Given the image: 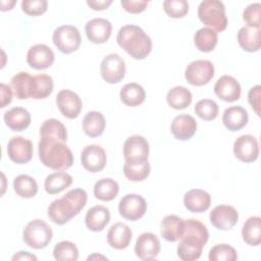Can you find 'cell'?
Returning <instances> with one entry per match:
<instances>
[{"label": "cell", "instance_id": "6da1fadb", "mask_svg": "<svg viewBox=\"0 0 261 261\" xmlns=\"http://www.w3.org/2000/svg\"><path fill=\"white\" fill-rule=\"evenodd\" d=\"M41 139L38 153L41 162L53 170H66L72 166L74 158L67 147V130L58 119H46L40 127Z\"/></svg>", "mask_w": 261, "mask_h": 261}, {"label": "cell", "instance_id": "7a4b0ae2", "mask_svg": "<svg viewBox=\"0 0 261 261\" xmlns=\"http://www.w3.org/2000/svg\"><path fill=\"white\" fill-rule=\"evenodd\" d=\"M207 227L197 219L185 220V232L177 246V256L182 261L198 260L208 242Z\"/></svg>", "mask_w": 261, "mask_h": 261}, {"label": "cell", "instance_id": "3957f363", "mask_svg": "<svg viewBox=\"0 0 261 261\" xmlns=\"http://www.w3.org/2000/svg\"><path fill=\"white\" fill-rule=\"evenodd\" d=\"M88 194L83 189L68 191L62 198L51 202L47 214L50 220L58 225H63L75 217L86 206Z\"/></svg>", "mask_w": 261, "mask_h": 261}, {"label": "cell", "instance_id": "277c9868", "mask_svg": "<svg viewBox=\"0 0 261 261\" xmlns=\"http://www.w3.org/2000/svg\"><path fill=\"white\" fill-rule=\"evenodd\" d=\"M117 44L130 57L145 59L152 51V41L145 31L136 24H126L119 29L116 36Z\"/></svg>", "mask_w": 261, "mask_h": 261}, {"label": "cell", "instance_id": "5b68a950", "mask_svg": "<svg viewBox=\"0 0 261 261\" xmlns=\"http://www.w3.org/2000/svg\"><path fill=\"white\" fill-rule=\"evenodd\" d=\"M198 17L205 25L215 32H222L227 27L225 7L218 0H204L198 6Z\"/></svg>", "mask_w": 261, "mask_h": 261}, {"label": "cell", "instance_id": "8992f818", "mask_svg": "<svg viewBox=\"0 0 261 261\" xmlns=\"http://www.w3.org/2000/svg\"><path fill=\"white\" fill-rule=\"evenodd\" d=\"M53 231L49 224L42 219L30 221L22 231L23 242L31 248L40 250L46 248L52 241Z\"/></svg>", "mask_w": 261, "mask_h": 261}, {"label": "cell", "instance_id": "52a82bcc", "mask_svg": "<svg viewBox=\"0 0 261 261\" xmlns=\"http://www.w3.org/2000/svg\"><path fill=\"white\" fill-rule=\"evenodd\" d=\"M52 41L60 52L64 54H70L80 48L82 37L77 28L64 24L55 29L52 35Z\"/></svg>", "mask_w": 261, "mask_h": 261}, {"label": "cell", "instance_id": "ba28073f", "mask_svg": "<svg viewBox=\"0 0 261 261\" xmlns=\"http://www.w3.org/2000/svg\"><path fill=\"white\" fill-rule=\"evenodd\" d=\"M214 65L211 61L199 59L192 61L185 70V77L192 86L207 85L214 76Z\"/></svg>", "mask_w": 261, "mask_h": 261}, {"label": "cell", "instance_id": "9c48e42d", "mask_svg": "<svg viewBox=\"0 0 261 261\" xmlns=\"http://www.w3.org/2000/svg\"><path fill=\"white\" fill-rule=\"evenodd\" d=\"M125 70L126 67L123 58L116 53L106 55L100 64L101 76L108 84L121 82L125 75Z\"/></svg>", "mask_w": 261, "mask_h": 261}, {"label": "cell", "instance_id": "30bf717a", "mask_svg": "<svg viewBox=\"0 0 261 261\" xmlns=\"http://www.w3.org/2000/svg\"><path fill=\"white\" fill-rule=\"evenodd\" d=\"M147 211L146 200L138 194H126L118 203V212L126 220L136 221L142 218Z\"/></svg>", "mask_w": 261, "mask_h": 261}, {"label": "cell", "instance_id": "8fae6325", "mask_svg": "<svg viewBox=\"0 0 261 261\" xmlns=\"http://www.w3.org/2000/svg\"><path fill=\"white\" fill-rule=\"evenodd\" d=\"M123 157L125 162L141 163L148 161L149 143L143 136L128 137L123 144Z\"/></svg>", "mask_w": 261, "mask_h": 261}, {"label": "cell", "instance_id": "7c38bea8", "mask_svg": "<svg viewBox=\"0 0 261 261\" xmlns=\"http://www.w3.org/2000/svg\"><path fill=\"white\" fill-rule=\"evenodd\" d=\"M56 105L61 114L68 119L76 118L83 109V102L80 96L75 92L67 89L57 93Z\"/></svg>", "mask_w": 261, "mask_h": 261}, {"label": "cell", "instance_id": "4fadbf2b", "mask_svg": "<svg viewBox=\"0 0 261 261\" xmlns=\"http://www.w3.org/2000/svg\"><path fill=\"white\" fill-rule=\"evenodd\" d=\"M233 154L242 162L251 163L259 156V144L252 135H242L233 143Z\"/></svg>", "mask_w": 261, "mask_h": 261}, {"label": "cell", "instance_id": "5bb4252c", "mask_svg": "<svg viewBox=\"0 0 261 261\" xmlns=\"http://www.w3.org/2000/svg\"><path fill=\"white\" fill-rule=\"evenodd\" d=\"M211 224L219 230L231 229L239 220V212L230 205H218L209 215Z\"/></svg>", "mask_w": 261, "mask_h": 261}, {"label": "cell", "instance_id": "9a60e30c", "mask_svg": "<svg viewBox=\"0 0 261 261\" xmlns=\"http://www.w3.org/2000/svg\"><path fill=\"white\" fill-rule=\"evenodd\" d=\"M81 162L86 170L90 172H99L106 165V152L99 145H88L82 151Z\"/></svg>", "mask_w": 261, "mask_h": 261}, {"label": "cell", "instance_id": "2e32d148", "mask_svg": "<svg viewBox=\"0 0 261 261\" xmlns=\"http://www.w3.org/2000/svg\"><path fill=\"white\" fill-rule=\"evenodd\" d=\"M33 143L23 137H12L7 144V154L11 161L17 164H24L33 157Z\"/></svg>", "mask_w": 261, "mask_h": 261}, {"label": "cell", "instance_id": "e0dca14e", "mask_svg": "<svg viewBox=\"0 0 261 261\" xmlns=\"http://www.w3.org/2000/svg\"><path fill=\"white\" fill-rule=\"evenodd\" d=\"M160 249V241L152 232L141 233L135 244V254L141 260L155 259L159 255Z\"/></svg>", "mask_w": 261, "mask_h": 261}, {"label": "cell", "instance_id": "ac0fdd59", "mask_svg": "<svg viewBox=\"0 0 261 261\" xmlns=\"http://www.w3.org/2000/svg\"><path fill=\"white\" fill-rule=\"evenodd\" d=\"M55 59L52 49L45 44H36L32 46L27 53L28 64L37 70L50 67Z\"/></svg>", "mask_w": 261, "mask_h": 261}, {"label": "cell", "instance_id": "d6986e66", "mask_svg": "<svg viewBox=\"0 0 261 261\" xmlns=\"http://www.w3.org/2000/svg\"><path fill=\"white\" fill-rule=\"evenodd\" d=\"M215 95L225 102H234L241 98L242 88L240 83L231 75L220 76L214 85Z\"/></svg>", "mask_w": 261, "mask_h": 261}, {"label": "cell", "instance_id": "ffe728a7", "mask_svg": "<svg viewBox=\"0 0 261 261\" xmlns=\"http://www.w3.org/2000/svg\"><path fill=\"white\" fill-rule=\"evenodd\" d=\"M85 32L90 42L94 44H103L107 42L111 36L112 24L106 18L96 17L86 23Z\"/></svg>", "mask_w": 261, "mask_h": 261}, {"label": "cell", "instance_id": "44dd1931", "mask_svg": "<svg viewBox=\"0 0 261 261\" xmlns=\"http://www.w3.org/2000/svg\"><path fill=\"white\" fill-rule=\"evenodd\" d=\"M197 130V121L190 114L176 115L170 124L172 136L178 141H188L194 137Z\"/></svg>", "mask_w": 261, "mask_h": 261}, {"label": "cell", "instance_id": "7402d4cb", "mask_svg": "<svg viewBox=\"0 0 261 261\" xmlns=\"http://www.w3.org/2000/svg\"><path fill=\"white\" fill-rule=\"evenodd\" d=\"M184 205L192 213H202L209 209L211 196L202 189H192L185 194Z\"/></svg>", "mask_w": 261, "mask_h": 261}, {"label": "cell", "instance_id": "603a6c76", "mask_svg": "<svg viewBox=\"0 0 261 261\" xmlns=\"http://www.w3.org/2000/svg\"><path fill=\"white\" fill-rule=\"evenodd\" d=\"M133 237L129 226L122 222H116L110 226L107 232L109 246L116 250H123L128 247Z\"/></svg>", "mask_w": 261, "mask_h": 261}, {"label": "cell", "instance_id": "cb8c5ba5", "mask_svg": "<svg viewBox=\"0 0 261 261\" xmlns=\"http://www.w3.org/2000/svg\"><path fill=\"white\" fill-rule=\"evenodd\" d=\"M110 221V211L102 205L91 207L85 216V223L89 230L102 231Z\"/></svg>", "mask_w": 261, "mask_h": 261}, {"label": "cell", "instance_id": "d4e9b609", "mask_svg": "<svg viewBox=\"0 0 261 261\" xmlns=\"http://www.w3.org/2000/svg\"><path fill=\"white\" fill-rule=\"evenodd\" d=\"M249 115L242 106H230L222 114V123L230 132H238L248 123Z\"/></svg>", "mask_w": 261, "mask_h": 261}, {"label": "cell", "instance_id": "484cf974", "mask_svg": "<svg viewBox=\"0 0 261 261\" xmlns=\"http://www.w3.org/2000/svg\"><path fill=\"white\" fill-rule=\"evenodd\" d=\"M185 232V220L177 215H166L161 221V237L167 242H177Z\"/></svg>", "mask_w": 261, "mask_h": 261}, {"label": "cell", "instance_id": "4316f807", "mask_svg": "<svg viewBox=\"0 0 261 261\" xmlns=\"http://www.w3.org/2000/svg\"><path fill=\"white\" fill-rule=\"evenodd\" d=\"M4 122L13 132H22L31 124V114L23 107H12L3 115Z\"/></svg>", "mask_w": 261, "mask_h": 261}, {"label": "cell", "instance_id": "83f0119b", "mask_svg": "<svg viewBox=\"0 0 261 261\" xmlns=\"http://www.w3.org/2000/svg\"><path fill=\"white\" fill-rule=\"evenodd\" d=\"M34 76L27 71H19L10 80V87L14 95L19 100H25L32 97Z\"/></svg>", "mask_w": 261, "mask_h": 261}, {"label": "cell", "instance_id": "f1b7e54d", "mask_svg": "<svg viewBox=\"0 0 261 261\" xmlns=\"http://www.w3.org/2000/svg\"><path fill=\"white\" fill-rule=\"evenodd\" d=\"M261 31L250 27H243L239 30L237 39L239 45L246 52H257L261 46Z\"/></svg>", "mask_w": 261, "mask_h": 261}, {"label": "cell", "instance_id": "f546056e", "mask_svg": "<svg viewBox=\"0 0 261 261\" xmlns=\"http://www.w3.org/2000/svg\"><path fill=\"white\" fill-rule=\"evenodd\" d=\"M106 126L104 115L99 111H89L83 119V130L90 138L100 137Z\"/></svg>", "mask_w": 261, "mask_h": 261}, {"label": "cell", "instance_id": "4dcf8cb0", "mask_svg": "<svg viewBox=\"0 0 261 261\" xmlns=\"http://www.w3.org/2000/svg\"><path fill=\"white\" fill-rule=\"evenodd\" d=\"M72 184V176L65 171H56L46 176L44 189L50 195H56L67 189Z\"/></svg>", "mask_w": 261, "mask_h": 261}, {"label": "cell", "instance_id": "1f68e13d", "mask_svg": "<svg viewBox=\"0 0 261 261\" xmlns=\"http://www.w3.org/2000/svg\"><path fill=\"white\" fill-rule=\"evenodd\" d=\"M119 97L121 102L126 106L136 107L145 101L146 92L141 85L137 83H128L121 88Z\"/></svg>", "mask_w": 261, "mask_h": 261}, {"label": "cell", "instance_id": "d6a6232c", "mask_svg": "<svg viewBox=\"0 0 261 261\" xmlns=\"http://www.w3.org/2000/svg\"><path fill=\"white\" fill-rule=\"evenodd\" d=\"M192 100L193 96L191 91L182 86H175L171 88L166 95V101L168 105L176 110L189 107L192 103Z\"/></svg>", "mask_w": 261, "mask_h": 261}, {"label": "cell", "instance_id": "836d02e7", "mask_svg": "<svg viewBox=\"0 0 261 261\" xmlns=\"http://www.w3.org/2000/svg\"><path fill=\"white\" fill-rule=\"evenodd\" d=\"M118 192H119V186L117 181L110 177L101 178L94 186L95 198L103 202H109L114 200Z\"/></svg>", "mask_w": 261, "mask_h": 261}, {"label": "cell", "instance_id": "e575fe53", "mask_svg": "<svg viewBox=\"0 0 261 261\" xmlns=\"http://www.w3.org/2000/svg\"><path fill=\"white\" fill-rule=\"evenodd\" d=\"M261 219L259 216L249 217L242 228L243 241L249 246H259L261 243Z\"/></svg>", "mask_w": 261, "mask_h": 261}, {"label": "cell", "instance_id": "d590c367", "mask_svg": "<svg viewBox=\"0 0 261 261\" xmlns=\"http://www.w3.org/2000/svg\"><path fill=\"white\" fill-rule=\"evenodd\" d=\"M218 42L217 32L210 28H202L194 35V44L201 52L212 51Z\"/></svg>", "mask_w": 261, "mask_h": 261}, {"label": "cell", "instance_id": "8d00e7d4", "mask_svg": "<svg viewBox=\"0 0 261 261\" xmlns=\"http://www.w3.org/2000/svg\"><path fill=\"white\" fill-rule=\"evenodd\" d=\"M13 190L20 198L30 199L37 195L38 184L31 175L19 174L13 180Z\"/></svg>", "mask_w": 261, "mask_h": 261}, {"label": "cell", "instance_id": "74e56055", "mask_svg": "<svg viewBox=\"0 0 261 261\" xmlns=\"http://www.w3.org/2000/svg\"><path fill=\"white\" fill-rule=\"evenodd\" d=\"M54 83L53 79L49 74H38L34 75V83H33V91L32 97L33 99L40 100L45 99L51 95L53 92Z\"/></svg>", "mask_w": 261, "mask_h": 261}, {"label": "cell", "instance_id": "f35d334b", "mask_svg": "<svg viewBox=\"0 0 261 261\" xmlns=\"http://www.w3.org/2000/svg\"><path fill=\"white\" fill-rule=\"evenodd\" d=\"M151 171V166L149 161L141 163H129L124 162L123 173L124 176L130 181H142L146 179Z\"/></svg>", "mask_w": 261, "mask_h": 261}, {"label": "cell", "instance_id": "ab89813d", "mask_svg": "<svg viewBox=\"0 0 261 261\" xmlns=\"http://www.w3.org/2000/svg\"><path fill=\"white\" fill-rule=\"evenodd\" d=\"M53 257L59 261H75L79 259V249L72 242L61 241L54 246Z\"/></svg>", "mask_w": 261, "mask_h": 261}, {"label": "cell", "instance_id": "60d3db41", "mask_svg": "<svg viewBox=\"0 0 261 261\" xmlns=\"http://www.w3.org/2000/svg\"><path fill=\"white\" fill-rule=\"evenodd\" d=\"M194 111L202 120L211 121L217 117L219 107L217 103L211 99H202L196 103Z\"/></svg>", "mask_w": 261, "mask_h": 261}, {"label": "cell", "instance_id": "b9f144b4", "mask_svg": "<svg viewBox=\"0 0 261 261\" xmlns=\"http://www.w3.org/2000/svg\"><path fill=\"white\" fill-rule=\"evenodd\" d=\"M208 259L210 261H236L238 253L230 245L217 244L210 249Z\"/></svg>", "mask_w": 261, "mask_h": 261}, {"label": "cell", "instance_id": "7bdbcfd3", "mask_svg": "<svg viewBox=\"0 0 261 261\" xmlns=\"http://www.w3.org/2000/svg\"><path fill=\"white\" fill-rule=\"evenodd\" d=\"M163 9L169 17L181 18L189 12V3L186 0H165Z\"/></svg>", "mask_w": 261, "mask_h": 261}, {"label": "cell", "instance_id": "ee69618b", "mask_svg": "<svg viewBox=\"0 0 261 261\" xmlns=\"http://www.w3.org/2000/svg\"><path fill=\"white\" fill-rule=\"evenodd\" d=\"M260 14H261V4L256 2L249 4L244 12L243 19L247 23V27L260 29Z\"/></svg>", "mask_w": 261, "mask_h": 261}, {"label": "cell", "instance_id": "f6af8a7d", "mask_svg": "<svg viewBox=\"0 0 261 261\" xmlns=\"http://www.w3.org/2000/svg\"><path fill=\"white\" fill-rule=\"evenodd\" d=\"M48 2L46 0H23L21 2L22 11L31 16H38L47 11Z\"/></svg>", "mask_w": 261, "mask_h": 261}, {"label": "cell", "instance_id": "bcb514c9", "mask_svg": "<svg viewBox=\"0 0 261 261\" xmlns=\"http://www.w3.org/2000/svg\"><path fill=\"white\" fill-rule=\"evenodd\" d=\"M248 101L252 106L255 113L260 116V108H261V87L256 85L252 87L248 93Z\"/></svg>", "mask_w": 261, "mask_h": 261}, {"label": "cell", "instance_id": "7dc6e473", "mask_svg": "<svg viewBox=\"0 0 261 261\" xmlns=\"http://www.w3.org/2000/svg\"><path fill=\"white\" fill-rule=\"evenodd\" d=\"M120 4L126 12L141 13L147 8L148 1H146V0H121Z\"/></svg>", "mask_w": 261, "mask_h": 261}, {"label": "cell", "instance_id": "c3c4849f", "mask_svg": "<svg viewBox=\"0 0 261 261\" xmlns=\"http://www.w3.org/2000/svg\"><path fill=\"white\" fill-rule=\"evenodd\" d=\"M0 92H1V104L0 107L4 108L12 101V90L9 86L1 83L0 84Z\"/></svg>", "mask_w": 261, "mask_h": 261}, {"label": "cell", "instance_id": "681fc988", "mask_svg": "<svg viewBox=\"0 0 261 261\" xmlns=\"http://www.w3.org/2000/svg\"><path fill=\"white\" fill-rule=\"evenodd\" d=\"M87 4L93 10H104L112 4V0H87Z\"/></svg>", "mask_w": 261, "mask_h": 261}, {"label": "cell", "instance_id": "f907efd6", "mask_svg": "<svg viewBox=\"0 0 261 261\" xmlns=\"http://www.w3.org/2000/svg\"><path fill=\"white\" fill-rule=\"evenodd\" d=\"M13 261L15 260H24V261H30V260H34V261H37L38 258L36 255L34 254H31L30 252H27V251H19L17 253H15L12 258H11Z\"/></svg>", "mask_w": 261, "mask_h": 261}, {"label": "cell", "instance_id": "816d5d0a", "mask_svg": "<svg viewBox=\"0 0 261 261\" xmlns=\"http://www.w3.org/2000/svg\"><path fill=\"white\" fill-rule=\"evenodd\" d=\"M16 3L15 0H11V1H1V10L2 11H6V10H10L12 9V7L14 6V4Z\"/></svg>", "mask_w": 261, "mask_h": 261}, {"label": "cell", "instance_id": "f5cc1de1", "mask_svg": "<svg viewBox=\"0 0 261 261\" xmlns=\"http://www.w3.org/2000/svg\"><path fill=\"white\" fill-rule=\"evenodd\" d=\"M99 259V258H101V259H107L106 257H104V256H100V255H97V254H94V255H92V256H89L88 258H87V260H93V259Z\"/></svg>", "mask_w": 261, "mask_h": 261}]
</instances>
